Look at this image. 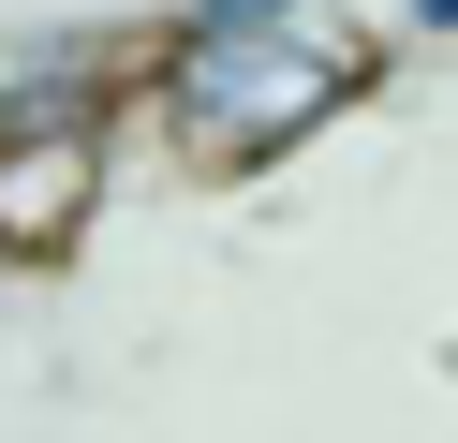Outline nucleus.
<instances>
[{
	"label": "nucleus",
	"instance_id": "obj_1",
	"mask_svg": "<svg viewBox=\"0 0 458 443\" xmlns=\"http://www.w3.org/2000/svg\"><path fill=\"white\" fill-rule=\"evenodd\" d=\"M355 89V45L310 30V0H192L163 59V118L192 148H281Z\"/></svg>",
	"mask_w": 458,
	"mask_h": 443
},
{
	"label": "nucleus",
	"instance_id": "obj_2",
	"mask_svg": "<svg viewBox=\"0 0 458 443\" xmlns=\"http://www.w3.org/2000/svg\"><path fill=\"white\" fill-rule=\"evenodd\" d=\"M89 192H104V133L74 104L0 118V251H60V236L89 222Z\"/></svg>",
	"mask_w": 458,
	"mask_h": 443
}]
</instances>
